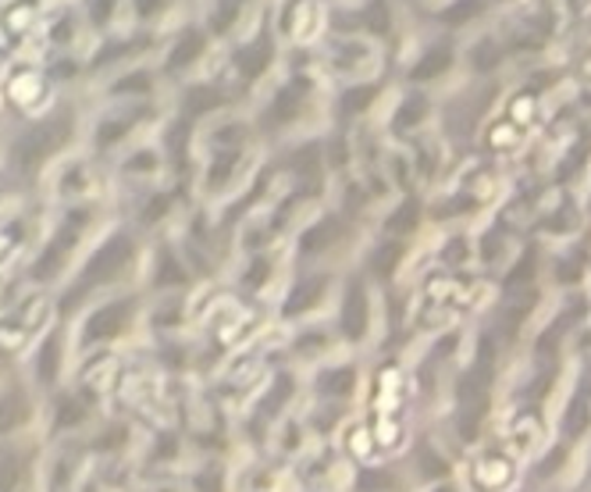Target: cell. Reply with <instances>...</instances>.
I'll return each mask as SVG.
<instances>
[{
  "label": "cell",
  "mask_w": 591,
  "mask_h": 492,
  "mask_svg": "<svg viewBox=\"0 0 591 492\" xmlns=\"http://www.w3.org/2000/svg\"><path fill=\"white\" fill-rule=\"evenodd\" d=\"M350 450H353V457H368L371 453V431L368 428H353L350 431Z\"/></svg>",
  "instance_id": "ba28073f"
},
{
  "label": "cell",
  "mask_w": 591,
  "mask_h": 492,
  "mask_svg": "<svg viewBox=\"0 0 591 492\" xmlns=\"http://www.w3.org/2000/svg\"><path fill=\"white\" fill-rule=\"evenodd\" d=\"M135 8H140V14H154L157 8H164V0H135Z\"/></svg>",
  "instance_id": "30bf717a"
},
{
  "label": "cell",
  "mask_w": 591,
  "mask_h": 492,
  "mask_svg": "<svg viewBox=\"0 0 591 492\" xmlns=\"http://www.w3.org/2000/svg\"><path fill=\"white\" fill-rule=\"evenodd\" d=\"M43 79L36 76V72H19V76L11 79V100L19 103V108H25V111H36L40 108V100H43Z\"/></svg>",
  "instance_id": "6da1fadb"
},
{
  "label": "cell",
  "mask_w": 591,
  "mask_h": 492,
  "mask_svg": "<svg viewBox=\"0 0 591 492\" xmlns=\"http://www.w3.org/2000/svg\"><path fill=\"white\" fill-rule=\"evenodd\" d=\"M111 4H114V0H94V22H108L111 19Z\"/></svg>",
  "instance_id": "9c48e42d"
},
{
  "label": "cell",
  "mask_w": 591,
  "mask_h": 492,
  "mask_svg": "<svg viewBox=\"0 0 591 492\" xmlns=\"http://www.w3.org/2000/svg\"><path fill=\"white\" fill-rule=\"evenodd\" d=\"M471 62H474L478 68H495V62H499V51H495V43H492V40H481L478 47L471 51Z\"/></svg>",
  "instance_id": "8992f818"
},
{
  "label": "cell",
  "mask_w": 591,
  "mask_h": 492,
  "mask_svg": "<svg viewBox=\"0 0 591 492\" xmlns=\"http://www.w3.org/2000/svg\"><path fill=\"white\" fill-rule=\"evenodd\" d=\"M196 54H200V36L182 40V43H178V51L172 54V68H178L182 62H186V57H196Z\"/></svg>",
  "instance_id": "52a82bcc"
},
{
  "label": "cell",
  "mask_w": 591,
  "mask_h": 492,
  "mask_svg": "<svg viewBox=\"0 0 591 492\" xmlns=\"http://www.w3.org/2000/svg\"><path fill=\"white\" fill-rule=\"evenodd\" d=\"M442 68H449V51L438 47V51H431V54L414 68V79H431V76H438Z\"/></svg>",
  "instance_id": "3957f363"
},
{
  "label": "cell",
  "mask_w": 591,
  "mask_h": 492,
  "mask_svg": "<svg viewBox=\"0 0 591 492\" xmlns=\"http://www.w3.org/2000/svg\"><path fill=\"white\" fill-rule=\"evenodd\" d=\"M478 479L484 485H503L510 479V468H506V460H499V457H489V460H481V468H478Z\"/></svg>",
  "instance_id": "7a4b0ae2"
},
{
  "label": "cell",
  "mask_w": 591,
  "mask_h": 492,
  "mask_svg": "<svg viewBox=\"0 0 591 492\" xmlns=\"http://www.w3.org/2000/svg\"><path fill=\"white\" fill-rule=\"evenodd\" d=\"M478 11H481V0H457L452 8H446L442 19H446L449 25H460V22H467V19H474Z\"/></svg>",
  "instance_id": "5b68a950"
},
{
  "label": "cell",
  "mask_w": 591,
  "mask_h": 492,
  "mask_svg": "<svg viewBox=\"0 0 591 492\" xmlns=\"http://www.w3.org/2000/svg\"><path fill=\"white\" fill-rule=\"evenodd\" d=\"M363 25L371 29V33H388V8H385V0H374V4L363 11Z\"/></svg>",
  "instance_id": "277c9868"
}]
</instances>
